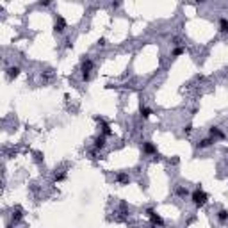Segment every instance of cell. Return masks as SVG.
I'll return each mask as SVG.
<instances>
[{"label":"cell","instance_id":"cell-1","mask_svg":"<svg viewBox=\"0 0 228 228\" xmlns=\"http://www.w3.org/2000/svg\"><path fill=\"white\" fill-rule=\"evenodd\" d=\"M207 200H209V198H207V194H205L201 189H196V191L193 193V203H194L196 207H198V209H200V207H203V205L207 203Z\"/></svg>","mask_w":228,"mask_h":228},{"label":"cell","instance_id":"cell-2","mask_svg":"<svg viewBox=\"0 0 228 228\" xmlns=\"http://www.w3.org/2000/svg\"><path fill=\"white\" fill-rule=\"evenodd\" d=\"M91 68H93V61L91 59H84L82 61V79L84 80H89L91 79V75H89V71H91Z\"/></svg>","mask_w":228,"mask_h":228},{"label":"cell","instance_id":"cell-3","mask_svg":"<svg viewBox=\"0 0 228 228\" xmlns=\"http://www.w3.org/2000/svg\"><path fill=\"white\" fill-rule=\"evenodd\" d=\"M148 216H150V219H152V223L153 225H159V226H162L164 225V221H162V217L155 212L153 209H148Z\"/></svg>","mask_w":228,"mask_h":228},{"label":"cell","instance_id":"cell-4","mask_svg":"<svg viewBox=\"0 0 228 228\" xmlns=\"http://www.w3.org/2000/svg\"><path fill=\"white\" fill-rule=\"evenodd\" d=\"M143 152L150 155V153H157V148H155V146H153V143H150V141H146V143H144V144H143Z\"/></svg>","mask_w":228,"mask_h":228},{"label":"cell","instance_id":"cell-5","mask_svg":"<svg viewBox=\"0 0 228 228\" xmlns=\"http://www.w3.org/2000/svg\"><path fill=\"white\" fill-rule=\"evenodd\" d=\"M64 27H66V22L61 16H57V22H55V32H64Z\"/></svg>","mask_w":228,"mask_h":228},{"label":"cell","instance_id":"cell-6","mask_svg":"<svg viewBox=\"0 0 228 228\" xmlns=\"http://www.w3.org/2000/svg\"><path fill=\"white\" fill-rule=\"evenodd\" d=\"M7 75H9V79H11V80L16 79V77L20 75V68H18V66H11V68L7 70Z\"/></svg>","mask_w":228,"mask_h":228},{"label":"cell","instance_id":"cell-7","mask_svg":"<svg viewBox=\"0 0 228 228\" xmlns=\"http://www.w3.org/2000/svg\"><path fill=\"white\" fill-rule=\"evenodd\" d=\"M116 180H118L119 184H128V182H130V178H128L127 173H116Z\"/></svg>","mask_w":228,"mask_h":228},{"label":"cell","instance_id":"cell-8","mask_svg":"<svg viewBox=\"0 0 228 228\" xmlns=\"http://www.w3.org/2000/svg\"><path fill=\"white\" fill-rule=\"evenodd\" d=\"M219 30H221L223 34L228 32V20H226V18H221V20H219Z\"/></svg>","mask_w":228,"mask_h":228},{"label":"cell","instance_id":"cell-9","mask_svg":"<svg viewBox=\"0 0 228 228\" xmlns=\"http://www.w3.org/2000/svg\"><path fill=\"white\" fill-rule=\"evenodd\" d=\"M103 146H105V139H103V136L102 137H96L95 139V150H102Z\"/></svg>","mask_w":228,"mask_h":228},{"label":"cell","instance_id":"cell-10","mask_svg":"<svg viewBox=\"0 0 228 228\" xmlns=\"http://www.w3.org/2000/svg\"><path fill=\"white\" fill-rule=\"evenodd\" d=\"M212 143H214V141H212L210 137H207V139H201V141L198 143V148H209Z\"/></svg>","mask_w":228,"mask_h":228},{"label":"cell","instance_id":"cell-11","mask_svg":"<svg viewBox=\"0 0 228 228\" xmlns=\"http://www.w3.org/2000/svg\"><path fill=\"white\" fill-rule=\"evenodd\" d=\"M217 219H219L221 223H225V221L228 219V210H225V209H221L219 212H217Z\"/></svg>","mask_w":228,"mask_h":228},{"label":"cell","instance_id":"cell-12","mask_svg":"<svg viewBox=\"0 0 228 228\" xmlns=\"http://www.w3.org/2000/svg\"><path fill=\"white\" fill-rule=\"evenodd\" d=\"M210 136H212V137H214V136H216V137H223V132L217 128V127H212V128H210Z\"/></svg>","mask_w":228,"mask_h":228},{"label":"cell","instance_id":"cell-13","mask_svg":"<svg viewBox=\"0 0 228 228\" xmlns=\"http://www.w3.org/2000/svg\"><path fill=\"white\" fill-rule=\"evenodd\" d=\"M102 132H103V136H111V127L103 121H102Z\"/></svg>","mask_w":228,"mask_h":228},{"label":"cell","instance_id":"cell-14","mask_svg":"<svg viewBox=\"0 0 228 228\" xmlns=\"http://www.w3.org/2000/svg\"><path fill=\"white\" fill-rule=\"evenodd\" d=\"M150 114H152V111L148 109V107H141V116L146 119V118H150Z\"/></svg>","mask_w":228,"mask_h":228},{"label":"cell","instance_id":"cell-15","mask_svg":"<svg viewBox=\"0 0 228 228\" xmlns=\"http://www.w3.org/2000/svg\"><path fill=\"white\" fill-rule=\"evenodd\" d=\"M184 52H185V48H182V46H177V48L173 50V57H178V55H182Z\"/></svg>","mask_w":228,"mask_h":228},{"label":"cell","instance_id":"cell-16","mask_svg":"<svg viewBox=\"0 0 228 228\" xmlns=\"http://www.w3.org/2000/svg\"><path fill=\"white\" fill-rule=\"evenodd\" d=\"M177 193H178L180 196H184V194H187V189H184V187H178V189H177Z\"/></svg>","mask_w":228,"mask_h":228},{"label":"cell","instance_id":"cell-17","mask_svg":"<svg viewBox=\"0 0 228 228\" xmlns=\"http://www.w3.org/2000/svg\"><path fill=\"white\" fill-rule=\"evenodd\" d=\"M55 180H64V175H55Z\"/></svg>","mask_w":228,"mask_h":228},{"label":"cell","instance_id":"cell-18","mask_svg":"<svg viewBox=\"0 0 228 228\" xmlns=\"http://www.w3.org/2000/svg\"><path fill=\"white\" fill-rule=\"evenodd\" d=\"M71 46H73V45H71V41H70V39H66V48H71Z\"/></svg>","mask_w":228,"mask_h":228}]
</instances>
